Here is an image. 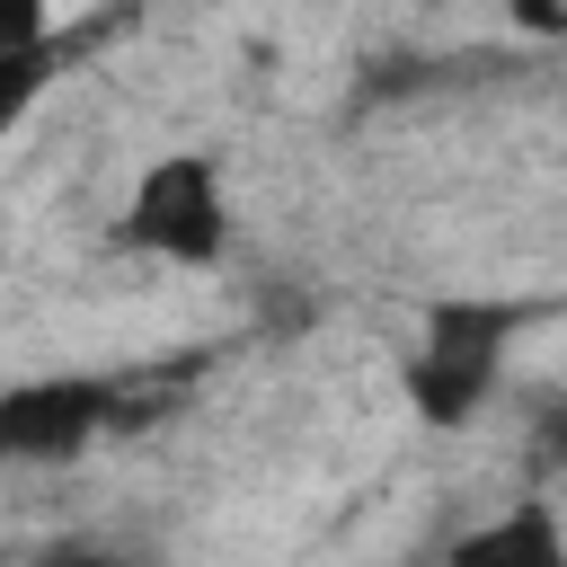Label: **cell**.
<instances>
[{"instance_id": "5", "label": "cell", "mask_w": 567, "mask_h": 567, "mask_svg": "<svg viewBox=\"0 0 567 567\" xmlns=\"http://www.w3.org/2000/svg\"><path fill=\"white\" fill-rule=\"evenodd\" d=\"M62 80V44H35V53H0V159L18 142V124L44 106V89Z\"/></svg>"}, {"instance_id": "4", "label": "cell", "mask_w": 567, "mask_h": 567, "mask_svg": "<svg viewBox=\"0 0 567 567\" xmlns=\"http://www.w3.org/2000/svg\"><path fill=\"white\" fill-rule=\"evenodd\" d=\"M443 567H567V532H558V505L549 496H514L505 514L470 523Z\"/></svg>"}, {"instance_id": "6", "label": "cell", "mask_w": 567, "mask_h": 567, "mask_svg": "<svg viewBox=\"0 0 567 567\" xmlns=\"http://www.w3.org/2000/svg\"><path fill=\"white\" fill-rule=\"evenodd\" d=\"M53 44V0H0V53Z\"/></svg>"}, {"instance_id": "7", "label": "cell", "mask_w": 567, "mask_h": 567, "mask_svg": "<svg viewBox=\"0 0 567 567\" xmlns=\"http://www.w3.org/2000/svg\"><path fill=\"white\" fill-rule=\"evenodd\" d=\"M532 461H540L549 478H567V399H549V408L532 416Z\"/></svg>"}, {"instance_id": "8", "label": "cell", "mask_w": 567, "mask_h": 567, "mask_svg": "<svg viewBox=\"0 0 567 567\" xmlns=\"http://www.w3.org/2000/svg\"><path fill=\"white\" fill-rule=\"evenodd\" d=\"M27 567H133L124 549H97V540H53V549H35Z\"/></svg>"}, {"instance_id": "3", "label": "cell", "mask_w": 567, "mask_h": 567, "mask_svg": "<svg viewBox=\"0 0 567 567\" xmlns=\"http://www.w3.org/2000/svg\"><path fill=\"white\" fill-rule=\"evenodd\" d=\"M124 381H97V372H35V381H9L0 390V461L9 470H53V461H80L97 434L124 425Z\"/></svg>"}, {"instance_id": "1", "label": "cell", "mask_w": 567, "mask_h": 567, "mask_svg": "<svg viewBox=\"0 0 567 567\" xmlns=\"http://www.w3.org/2000/svg\"><path fill=\"white\" fill-rule=\"evenodd\" d=\"M514 328H523V310H514V301H470V292L425 301L416 346H408V363H399L408 408H416L425 425H470V416L487 408L496 372H505Z\"/></svg>"}, {"instance_id": "2", "label": "cell", "mask_w": 567, "mask_h": 567, "mask_svg": "<svg viewBox=\"0 0 567 567\" xmlns=\"http://www.w3.org/2000/svg\"><path fill=\"white\" fill-rule=\"evenodd\" d=\"M115 239L133 257H159V266H221L230 257V177L213 151H159L124 213H115Z\"/></svg>"}]
</instances>
